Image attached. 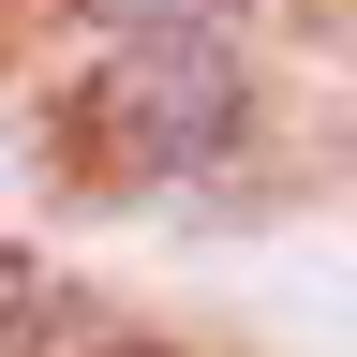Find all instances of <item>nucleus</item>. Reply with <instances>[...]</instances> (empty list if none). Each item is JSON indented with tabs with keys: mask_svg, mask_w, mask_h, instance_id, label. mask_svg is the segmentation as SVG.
I'll return each mask as SVG.
<instances>
[{
	"mask_svg": "<svg viewBox=\"0 0 357 357\" xmlns=\"http://www.w3.org/2000/svg\"><path fill=\"white\" fill-rule=\"evenodd\" d=\"M105 357H178V342H105Z\"/></svg>",
	"mask_w": 357,
	"mask_h": 357,
	"instance_id": "nucleus-4",
	"label": "nucleus"
},
{
	"mask_svg": "<svg viewBox=\"0 0 357 357\" xmlns=\"http://www.w3.org/2000/svg\"><path fill=\"white\" fill-rule=\"evenodd\" d=\"M75 15H105V30H134V45H149V30H223L238 0H75Z\"/></svg>",
	"mask_w": 357,
	"mask_h": 357,
	"instance_id": "nucleus-2",
	"label": "nucleus"
},
{
	"mask_svg": "<svg viewBox=\"0 0 357 357\" xmlns=\"http://www.w3.org/2000/svg\"><path fill=\"white\" fill-rule=\"evenodd\" d=\"M238 119H253V75H238V45L223 30H149V45H119L105 75L75 89V164L105 178V194H134V178H194L238 149Z\"/></svg>",
	"mask_w": 357,
	"mask_h": 357,
	"instance_id": "nucleus-1",
	"label": "nucleus"
},
{
	"mask_svg": "<svg viewBox=\"0 0 357 357\" xmlns=\"http://www.w3.org/2000/svg\"><path fill=\"white\" fill-rule=\"evenodd\" d=\"M30 298H45V283H30V253H15V238H0V357H15V342H30Z\"/></svg>",
	"mask_w": 357,
	"mask_h": 357,
	"instance_id": "nucleus-3",
	"label": "nucleus"
}]
</instances>
